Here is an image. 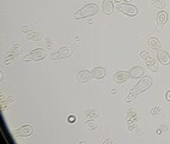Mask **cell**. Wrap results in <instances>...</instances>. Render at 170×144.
Here are the masks:
<instances>
[{
	"instance_id": "cell-20",
	"label": "cell",
	"mask_w": 170,
	"mask_h": 144,
	"mask_svg": "<svg viewBox=\"0 0 170 144\" xmlns=\"http://www.w3.org/2000/svg\"><path fill=\"white\" fill-rule=\"evenodd\" d=\"M139 55H140V58H141V59H144V60H146L147 58H149V57H150V55H149V53H147V52H145V50H141Z\"/></svg>"
},
{
	"instance_id": "cell-2",
	"label": "cell",
	"mask_w": 170,
	"mask_h": 144,
	"mask_svg": "<svg viewBox=\"0 0 170 144\" xmlns=\"http://www.w3.org/2000/svg\"><path fill=\"white\" fill-rule=\"evenodd\" d=\"M98 11V7L96 4H87L85 5L84 7H82L80 10L74 13V17L75 18H84V17H90V16H94L96 14Z\"/></svg>"
},
{
	"instance_id": "cell-1",
	"label": "cell",
	"mask_w": 170,
	"mask_h": 144,
	"mask_svg": "<svg viewBox=\"0 0 170 144\" xmlns=\"http://www.w3.org/2000/svg\"><path fill=\"white\" fill-rule=\"evenodd\" d=\"M151 85H152V78H151V77H149V76L143 77V78H141V81H140V82L137 84L133 89L129 91L128 96L126 97V101H127V102H131V101H132V100H133L134 97L138 95V94H140V93H143V91L147 90Z\"/></svg>"
},
{
	"instance_id": "cell-15",
	"label": "cell",
	"mask_w": 170,
	"mask_h": 144,
	"mask_svg": "<svg viewBox=\"0 0 170 144\" xmlns=\"http://www.w3.org/2000/svg\"><path fill=\"white\" fill-rule=\"evenodd\" d=\"M147 43H149V46L152 48V49H159L160 48V42L158 41L157 38H155V37H151V38H149V41H147Z\"/></svg>"
},
{
	"instance_id": "cell-13",
	"label": "cell",
	"mask_w": 170,
	"mask_h": 144,
	"mask_svg": "<svg viewBox=\"0 0 170 144\" xmlns=\"http://www.w3.org/2000/svg\"><path fill=\"white\" fill-rule=\"evenodd\" d=\"M91 72H92L94 78H96V79H101V78L106 77V70L103 67H95Z\"/></svg>"
},
{
	"instance_id": "cell-8",
	"label": "cell",
	"mask_w": 170,
	"mask_h": 144,
	"mask_svg": "<svg viewBox=\"0 0 170 144\" xmlns=\"http://www.w3.org/2000/svg\"><path fill=\"white\" fill-rule=\"evenodd\" d=\"M157 58L160 61V64H164V65H168L170 64V55L169 53L164 49H158L157 50Z\"/></svg>"
},
{
	"instance_id": "cell-6",
	"label": "cell",
	"mask_w": 170,
	"mask_h": 144,
	"mask_svg": "<svg viewBox=\"0 0 170 144\" xmlns=\"http://www.w3.org/2000/svg\"><path fill=\"white\" fill-rule=\"evenodd\" d=\"M91 78H94L92 72L87 71V70H82V71L78 72V74H77V79H78L80 83H86V82H89Z\"/></svg>"
},
{
	"instance_id": "cell-12",
	"label": "cell",
	"mask_w": 170,
	"mask_h": 144,
	"mask_svg": "<svg viewBox=\"0 0 170 144\" xmlns=\"http://www.w3.org/2000/svg\"><path fill=\"white\" fill-rule=\"evenodd\" d=\"M102 9H103V12L107 13V14H110L114 11V4L111 0H104L103 4H102Z\"/></svg>"
},
{
	"instance_id": "cell-14",
	"label": "cell",
	"mask_w": 170,
	"mask_h": 144,
	"mask_svg": "<svg viewBox=\"0 0 170 144\" xmlns=\"http://www.w3.org/2000/svg\"><path fill=\"white\" fill-rule=\"evenodd\" d=\"M145 61H146V65H147V67H149V70H150V71L158 72V67H157V65H156V62H155V60L152 59L151 57H149V58H147V59H146Z\"/></svg>"
},
{
	"instance_id": "cell-23",
	"label": "cell",
	"mask_w": 170,
	"mask_h": 144,
	"mask_svg": "<svg viewBox=\"0 0 170 144\" xmlns=\"http://www.w3.org/2000/svg\"><path fill=\"white\" fill-rule=\"evenodd\" d=\"M165 98H167V101H169L170 102V90L169 91H167V94H165Z\"/></svg>"
},
{
	"instance_id": "cell-16",
	"label": "cell",
	"mask_w": 170,
	"mask_h": 144,
	"mask_svg": "<svg viewBox=\"0 0 170 144\" xmlns=\"http://www.w3.org/2000/svg\"><path fill=\"white\" fill-rule=\"evenodd\" d=\"M22 50H23L22 46H19V45H13L12 47H11V49H10V53H11V54H14V55H17V54H19Z\"/></svg>"
},
{
	"instance_id": "cell-5",
	"label": "cell",
	"mask_w": 170,
	"mask_h": 144,
	"mask_svg": "<svg viewBox=\"0 0 170 144\" xmlns=\"http://www.w3.org/2000/svg\"><path fill=\"white\" fill-rule=\"evenodd\" d=\"M119 10L122 13L127 14V16H135L138 13V9L135 6H133V5H131V4H120L119 5Z\"/></svg>"
},
{
	"instance_id": "cell-9",
	"label": "cell",
	"mask_w": 170,
	"mask_h": 144,
	"mask_svg": "<svg viewBox=\"0 0 170 144\" xmlns=\"http://www.w3.org/2000/svg\"><path fill=\"white\" fill-rule=\"evenodd\" d=\"M167 21H168V13L164 11L158 12V14H157V29L158 30L162 29V26L167 23Z\"/></svg>"
},
{
	"instance_id": "cell-7",
	"label": "cell",
	"mask_w": 170,
	"mask_h": 144,
	"mask_svg": "<svg viewBox=\"0 0 170 144\" xmlns=\"http://www.w3.org/2000/svg\"><path fill=\"white\" fill-rule=\"evenodd\" d=\"M31 132H33V127L30 125H24V126H22L18 130L14 131V136H17V137H28V136L31 134Z\"/></svg>"
},
{
	"instance_id": "cell-18",
	"label": "cell",
	"mask_w": 170,
	"mask_h": 144,
	"mask_svg": "<svg viewBox=\"0 0 170 144\" xmlns=\"http://www.w3.org/2000/svg\"><path fill=\"white\" fill-rule=\"evenodd\" d=\"M86 127H87V130L92 131V130L96 129V124H95L94 121H87V122H86Z\"/></svg>"
},
{
	"instance_id": "cell-4",
	"label": "cell",
	"mask_w": 170,
	"mask_h": 144,
	"mask_svg": "<svg viewBox=\"0 0 170 144\" xmlns=\"http://www.w3.org/2000/svg\"><path fill=\"white\" fill-rule=\"evenodd\" d=\"M71 54H72V49L70 47H61L59 50H56L55 53L52 54V59L58 60L62 59V58H68Z\"/></svg>"
},
{
	"instance_id": "cell-17",
	"label": "cell",
	"mask_w": 170,
	"mask_h": 144,
	"mask_svg": "<svg viewBox=\"0 0 170 144\" xmlns=\"http://www.w3.org/2000/svg\"><path fill=\"white\" fill-rule=\"evenodd\" d=\"M150 1H151L157 9H160V10L164 9V1H163V0H150Z\"/></svg>"
},
{
	"instance_id": "cell-3",
	"label": "cell",
	"mask_w": 170,
	"mask_h": 144,
	"mask_svg": "<svg viewBox=\"0 0 170 144\" xmlns=\"http://www.w3.org/2000/svg\"><path fill=\"white\" fill-rule=\"evenodd\" d=\"M46 57V50L43 48H36L34 50H31L29 54H26L24 57L25 61H38L42 60Z\"/></svg>"
},
{
	"instance_id": "cell-26",
	"label": "cell",
	"mask_w": 170,
	"mask_h": 144,
	"mask_svg": "<svg viewBox=\"0 0 170 144\" xmlns=\"http://www.w3.org/2000/svg\"><path fill=\"white\" fill-rule=\"evenodd\" d=\"M116 1H121V0H116ZM126 1H129V0H126Z\"/></svg>"
},
{
	"instance_id": "cell-24",
	"label": "cell",
	"mask_w": 170,
	"mask_h": 144,
	"mask_svg": "<svg viewBox=\"0 0 170 144\" xmlns=\"http://www.w3.org/2000/svg\"><path fill=\"white\" fill-rule=\"evenodd\" d=\"M68 121H71V122H72V121H75V117H73V115H71V117L68 118Z\"/></svg>"
},
{
	"instance_id": "cell-21",
	"label": "cell",
	"mask_w": 170,
	"mask_h": 144,
	"mask_svg": "<svg viewBox=\"0 0 170 144\" xmlns=\"http://www.w3.org/2000/svg\"><path fill=\"white\" fill-rule=\"evenodd\" d=\"M159 112H160V108H159V107H156V108H153V109L151 110V114H152V115H157Z\"/></svg>"
},
{
	"instance_id": "cell-19",
	"label": "cell",
	"mask_w": 170,
	"mask_h": 144,
	"mask_svg": "<svg viewBox=\"0 0 170 144\" xmlns=\"http://www.w3.org/2000/svg\"><path fill=\"white\" fill-rule=\"evenodd\" d=\"M28 37H29L30 40H36V41H38V40H41V38H40V35H37V34H35V33L28 34Z\"/></svg>"
},
{
	"instance_id": "cell-10",
	"label": "cell",
	"mask_w": 170,
	"mask_h": 144,
	"mask_svg": "<svg viewBox=\"0 0 170 144\" xmlns=\"http://www.w3.org/2000/svg\"><path fill=\"white\" fill-rule=\"evenodd\" d=\"M129 77H131V76H129V72L119 71V72L115 73L114 79H115V82H118V83H123V82H126Z\"/></svg>"
},
{
	"instance_id": "cell-25",
	"label": "cell",
	"mask_w": 170,
	"mask_h": 144,
	"mask_svg": "<svg viewBox=\"0 0 170 144\" xmlns=\"http://www.w3.org/2000/svg\"><path fill=\"white\" fill-rule=\"evenodd\" d=\"M111 142H113V141H111V139H107V141H104V142H103V143L108 144V143H111Z\"/></svg>"
},
{
	"instance_id": "cell-22",
	"label": "cell",
	"mask_w": 170,
	"mask_h": 144,
	"mask_svg": "<svg viewBox=\"0 0 170 144\" xmlns=\"http://www.w3.org/2000/svg\"><path fill=\"white\" fill-rule=\"evenodd\" d=\"M95 117H96V113H95V112H90V115H87L89 119H92V118H95Z\"/></svg>"
},
{
	"instance_id": "cell-11",
	"label": "cell",
	"mask_w": 170,
	"mask_h": 144,
	"mask_svg": "<svg viewBox=\"0 0 170 144\" xmlns=\"http://www.w3.org/2000/svg\"><path fill=\"white\" fill-rule=\"evenodd\" d=\"M144 74V69L141 66H134L129 70V76L132 78H140Z\"/></svg>"
}]
</instances>
